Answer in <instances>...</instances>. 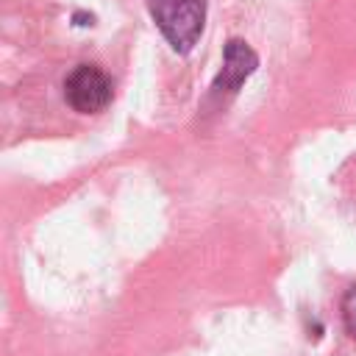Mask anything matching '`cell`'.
<instances>
[{
  "instance_id": "obj_1",
  "label": "cell",
  "mask_w": 356,
  "mask_h": 356,
  "mask_svg": "<svg viewBox=\"0 0 356 356\" xmlns=\"http://www.w3.org/2000/svg\"><path fill=\"white\" fill-rule=\"evenodd\" d=\"M145 6L175 53L195 47L206 22V0H145Z\"/></svg>"
},
{
  "instance_id": "obj_2",
  "label": "cell",
  "mask_w": 356,
  "mask_h": 356,
  "mask_svg": "<svg viewBox=\"0 0 356 356\" xmlns=\"http://www.w3.org/2000/svg\"><path fill=\"white\" fill-rule=\"evenodd\" d=\"M111 78L97 64H78L64 78V97L78 114H100L111 103Z\"/></svg>"
},
{
  "instance_id": "obj_3",
  "label": "cell",
  "mask_w": 356,
  "mask_h": 356,
  "mask_svg": "<svg viewBox=\"0 0 356 356\" xmlns=\"http://www.w3.org/2000/svg\"><path fill=\"white\" fill-rule=\"evenodd\" d=\"M256 64H259L256 53H253L245 42L231 39V42L225 44V53H222V70H220V75L214 78L211 89H214V92H236V89L250 78V72L256 70Z\"/></svg>"
},
{
  "instance_id": "obj_4",
  "label": "cell",
  "mask_w": 356,
  "mask_h": 356,
  "mask_svg": "<svg viewBox=\"0 0 356 356\" xmlns=\"http://www.w3.org/2000/svg\"><path fill=\"white\" fill-rule=\"evenodd\" d=\"M339 312H342V323H345V331H348L350 337H356V286H350V289L345 292Z\"/></svg>"
}]
</instances>
